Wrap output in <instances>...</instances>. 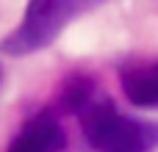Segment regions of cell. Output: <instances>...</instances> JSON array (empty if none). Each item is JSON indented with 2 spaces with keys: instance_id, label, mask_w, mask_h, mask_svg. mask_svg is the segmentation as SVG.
Returning <instances> with one entry per match:
<instances>
[{
  "instance_id": "1",
  "label": "cell",
  "mask_w": 158,
  "mask_h": 152,
  "mask_svg": "<svg viewBox=\"0 0 158 152\" xmlns=\"http://www.w3.org/2000/svg\"><path fill=\"white\" fill-rule=\"evenodd\" d=\"M64 102L78 114L92 150L97 152H153L158 147V125L122 114L103 97L92 80L75 78L67 83Z\"/></svg>"
},
{
  "instance_id": "2",
  "label": "cell",
  "mask_w": 158,
  "mask_h": 152,
  "mask_svg": "<svg viewBox=\"0 0 158 152\" xmlns=\"http://www.w3.org/2000/svg\"><path fill=\"white\" fill-rule=\"evenodd\" d=\"M103 0H28L22 22L6 36L3 50L11 55H28L47 47L75 17L92 11Z\"/></svg>"
},
{
  "instance_id": "4",
  "label": "cell",
  "mask_w": 158,
  "mask_h": 152,
  "mask_svg": "<svg viewBox=\"0 0 158 152\" xmlns=\"http://www.w3.org/2000/svg\"><path fill=\"white\" fill-rule=\"evenodd\" d=\"M125 97L139 108H158V64H133L119 72Z\"/></svg>"
},
{
  "instance_id": "3",
  "label": "cell",
  "mask_w": 158,
  "mask_h": 152,
  "mask_svg": "<svg viewBox=\"0 0 158 152\" xmlns=\"http://www.w3.org/2000/svg\"><path fill=\"white\" fill-rule=\"evenodd\" d=\"M64 144L67 138H64L61 122L53 114H36L11 138L8 152H61Z\"/></svg>"
}]
</instances>
